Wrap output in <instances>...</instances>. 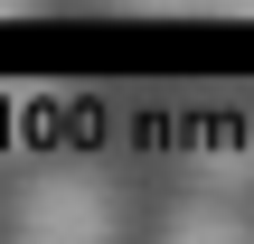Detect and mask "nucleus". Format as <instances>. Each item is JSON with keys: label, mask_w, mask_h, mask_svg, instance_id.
Listing matches in <instances>:
<instances>
[{"label": "nucleus", "mask_w": 254, "mask_h": 244, "mask_svg": "<svg viewBox=\"0 0 254 244\" xmlns=\"http://www.w3.org/2000/svg\"><path fill=\"white\" fill-rule=\"evenodd\" d=\"M19 103H28V94H9V85H0V141H9V113H19Z\"/></svg>", "instance_id": "nucleus-5"}, {"label": "nucleus", "mask_w": 254, "mask_h": 244, "mask_svg": "<svg viewBox=\"0 0 254 244\" xmlns=\"http://www.w3.org/2000/svg\"><path fill=\"white\" fill-rule=\"evenodd\" d=\"M198 188H254V122H217L198 141Z\"/></svg>", "instance_id": "nucleus-3"}, {"label": "nucleus", "mask_w": 254, "mask_h": 244, "mask_svg": "<svg viewBox=\"0 0 254 244\" xmlns=\"http://www.w3.org/2000/svg\"><path fill=\"white\" fill-rule=\"evenodd\" d=\"M160 235H170V244H245L254 216L236 207V188H198V197H170Z\"/></svg>", "instance_id": "nucleus-2"}, {"label": "nucleus", "mask_w": 254, "mask_h": 244, "mask_svg": "<svg viewBox=\"0 0 254 244\" xmlns=\"http://www.w3.org/2000/svg\"><path fill=\"white\" fill-rule=\"evenodd\" d=\"M113 9H132V19H189V9H217V0H113Z\"/></svg>", "instance_id": "nucleus-4"}, {"label": "nucleus", "mask_w": 254, "mask_h": 244, "mask_svg": "<svg viewBox=\"0 0 254 244\" xmlns=\"http://www.w3.org/2000/svg\"><path fill=\"white\" fill-rule=\"evenodd\" d=\"M217 19H254V0H217Z\"/></svg>", "instance_id": "nucleus-6"}, {"label": "nucleus", "mask_w": 254, "mask_h": 244, "mask_svg": "<svg viewBox=\"0 0 254 244\" xmlns=\"http://www.w3.org/2000/svg\"><path fill=\"white\" fill-rule=\"evenodd\" d=\"M9 235H28V244H104V235H123V197H113V179L94 160H47V169L19 179Z\"/></svg>", "instance_id": "nucleus-1"}, {"label": "nucleus", "mask_w": 254, "mask_h": 244, "mask_svg": "<svg viewBox=\"0 0 254 244\" xmlns=\"http://www.w3.org/2000/svg\"><path fill=\"white\" fill-rule=\"evenodd\" d=\"M28 9H38V0H0V19H28Z\"/></svg>", "instance_id": "nucleus-7"}]
</instances>
